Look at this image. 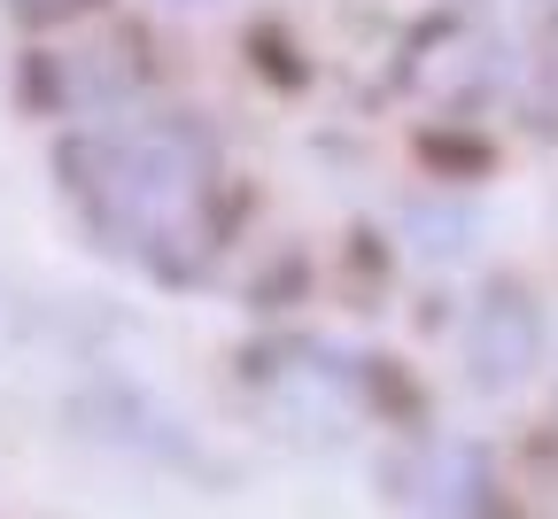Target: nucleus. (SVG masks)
<instances>
[{
    "label": "nucleus",
    "mask_w": 558,
    "mask_h": 519,
    "mask_svg": "<svg viewBox=\"0 0 558 519\" xmlns=\"http://www.w3.org/2000/svg\"><path fill=\"white\" fill-rule=\"evenodd\" d=\"M24 16H62V9H78V0H16Z\"/></svg>",
    "instance_id": "nucleus-1"
}]
</instances>
